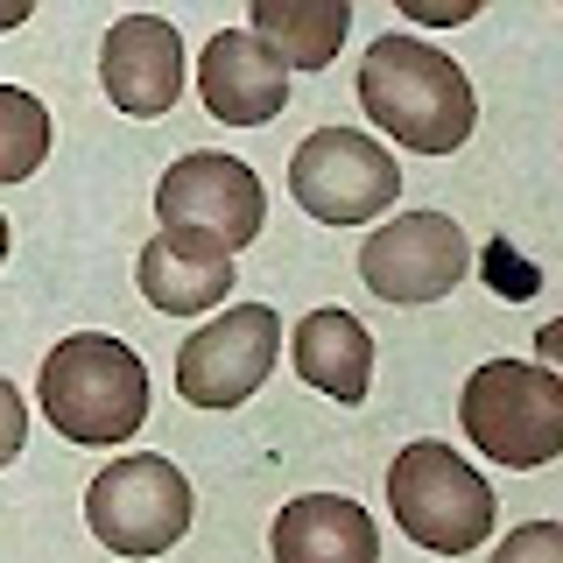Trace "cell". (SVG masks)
<instances>
[{"instance_id":"obj_1","label":"cell","mask_w":563,"mask_h":563,"mask_svg":"<svg viewBox=\"0 0 563 563\" xmlns=\"http://www.w3.org/2000/svg\"><path fill=\"white\" fill-rule=\"evenodd\" d=\"M360 113L416 155H451L472 141L479 99H472V78L457 70V57H444L437 43L380 35L360 57Z\"/></svg>"},{"instance_id":"obj_2","label":"cell","mask_w":563,"mask_h":563,"mask_svg":"<svg viewBox=\"0 0 563 563\" xmlns=\"http://www.w3.org/2000/svg\"><path fill=\"white\" fill-rule=\"evenodd\" d=\"M35 401H43L49 430H57L64 444L113 451L148 422V366H141V352L128 339L70 331V339H57V352L43 360Z\"/></svg>"},{"instance_id":"obj_3","label":"cell","mask_w":563,"mask_h":563,"mask_svg":"<svg viewBox=\"0 0 563 563\" xmlns=\"http://www.w3.org/2000/svg\"><path fill=\"white\" fill-rule=\"evenodd\" d=\"M387 507H395V528L430 556H472L493 536V486L465 465L451 444L437 437H416V444L395 451L387 465Z\"/></svg>"},{"instance_id":"obj_4","label":"cell","mask_w":563,"mask_h":563,"mask_svg":"<svg viewBox=\"0 0 563 563\" xmlns=\"http://www.w3.org/2000/svg\"><path fill=\"white\" fill-rule=\"evenodd\" d=\"M457 422L493 465L536 472L563 457V380L536 360H486L457 395Z\"/></svg>"},{"instance_id":"obj_5","label":"cell","mask_w":563,"mask_h":563,"mask_svg":"<svg viewBox=\"0 0 563 563\" xmlns=\"http://www.w3.org/2000/svg\"><path fill=\"white\" fill-rule=\"evenodd\" d=\"M190 515H198L190 479L163 451H128L85 486V528L99 536V550H113L128 563L169 556L176 542L190 536Z\"/></svg>"},{"instance_id":"obj_6","label":"cell","mask_w":563,"mask_h":563,"mask_svg":"<svg viewBox=\"0 0 563 563\" xmlns=\"http://www.w3.org/2000/svg\"><path fill=\"white\" fill-rule=\"evenodd\" d=\"M289 198L317 225H374L401 198V169L374 134L360 128H317L289 155Z\"/></svg>"},{"instance_id":"obj_7","label":"cell","mask_w":563,"mask_h":563,"mask_svg":"<svg viewBox=\"0 0 563 563\" xmlns=\"http://www.w3.org/2000/svg\"><path fill=\"white\" fill-rule=\"evenodd\" d=\"M155 219H163V233H190V240L219 246V254H240L268 225V190H261V176L240 155L190 148L155 184Z\"/></svg>"},{"instance_id":"obj_8","label":"cell","mask_w":563,"mask_h":563,"mask_svg":"<svg viewBox=\"0 0 563 563\" xmlns=\"http://www.w3.org/2000/svg\"><path fill=\"white\" fill-rule=\"evenodd\" d=\"M282 360V317L275 303H225L176 345V395L190 409H240Z\"/></svg>"},{"instance_id":"obj_9","label":"cell","mask_w":563,"mask_h":563,"mask_svg":"<svg viewBox=\"0 0 563 563\" xmlns=\"http://www.w3.org/2000/svg\"><path fill=\"white\" fill-rule=\"evenodd\" d=\"M472 275V240L451 211H395L360 246V282L380 303H444Z\"/></svg>"},{"instance_id":"obj_10","label":"cell","mask_w":563,"mask_h":563,"mask_svg":"<svg viewBox=\"0 0 563 563\" xmlns=\"http://www.w3.org/2000/svg\"><path fill=\"white\" fill-rule=\"evenodd\" d=\"M99 85L113 113L128 120H163L184 99V35L163 14H120L99 43Z\"/></svg>"},{"instance_id":"obj_11","label":"cell","mask_w":563,"mask_h":563,"mask_svg":"<svg viewBox=\"0 0 563 563\" xmlns=\"http://www.w3.org/2000/svg\"><path fill=\"white\" fill-rule=\"evenodd\" d=\"M198 99L225 128H268L289 106V64L254 29H219L198 57Z\"/></svg>"},{"instance_id":"obj_12","label":"cell","mask_w":563,"mask_h":563,"mask_svg":"<svg viewBox=\"0 0 563 563\" xmlns=\"http://www.w3.org/2000/svg\"><path fill=\"white\" fill-rule=\"evenodd\" d=\"M275 563H380V528L345 493H296L268 536Z\"/></svg>"},{"instance_id":"obj_13","label":"cell","mask_w":563,"mask_h":563,"mask_svg":"<svg viewBox=\"0 0 563 563\" xmlns=\"http://www.w3.org/2000/svg\"><path fill=\"white\" fill-rule=\"evenodd\" d=\"M134 282L163 317H205L233 296L240 275H233V254H219V246H205L190 233H155L134 261Z\"/></svg>"},{"instance_id":"obj_14","label":"cell","mask_w":563,"mask_h":563,"mask_svg":"<svg viewBox=\"0 0 563 563\" xmlns=\"http://www.w3.org/2000/svg\"><path fill=\"white\" fill-rule=\"evenodd\" d=\"M289 360L317 395H331L339 409H360L366 380H374V331L352 310H310L303 324L289 331Z\"/></svg>"},{"instance_id":"obj_15","label":"cell","mask_w":563,"mask_h":563,"mask_svg":"<svg viewBox=\"0 0 563 563\" xmlns=\"http://www.w3.org/2000/svg\"><path fill=\"white\" fill-rule=\"evenodd\" d=\"M246 29H254L289 70H324L339 57L345 29H352V8L345 0H254Z\"/></svg>"},{"instance_id":"obj_16","label":"cell","mask_w":563,"mask_h":563,"mask_svg":"<svg viewBox=\"0 0 563 563\" xmlns=\"http://www.w3.org/2000/svg\"><path fill=\"white\" fill-rule=\"evenodd\" d=\"M49 141H57L49 106L22 85H0V184H29L49 163Z\"/></svg>"},{"instance_id":"obj_17","label":"cell","mask_w":563,"mask_h":563,"mask_svg":"<svg viewBox=\"0 0 563 563\" xmlns=\"http://www.w3.org/2000/svg\"><path fill=\"white\" fill-rule=\"evenodd\" d=\"M493 563H563V521H521V528H507V542L493 550Z\"/></svg>"},{"instance_id":"obj_18","label":"cell","mask_w":563,"mask_h":563,"mask_svg":"<svg viewBox=\"0 0 563 563\" xmlns=\"http://www.w3.org/2000/svg\"><path fill=\"white\" fill-rule=\"evenodd\" d=\"M22 444H29V401H22V387L0 374V472L22 457Z\"/></svg>"},{"instance_id":"obj_19","label":"cell","mask_w":563,"mask_h":563,"mask_svg":"<svg viewBox=\"0 0 563 563\" xmlns=\"http://www.w3.org/2000/svg\"><path fill=\"white\" fill-rule=\"evenodd\" d=\"M401 14H409V22H472V0H401Z\"/></svg>"},{"instance_id":"obj_20","label":"cell","mask_w":563,"mask_h":563,"mask_svg":"<svg viewBox=\"0 0 563 563\" xmlns=\"http://www.w3.org/2000/svg\"><path fill=\"white\" fill-rule=\"evenodd\" d=\"M536 366H550V374L563 380V317H550V324L536 331Z\"/></svg>"},{"instance_id":"obj_21","label":"cell","mask_w":563,"mask_h":563,"mask_svg":"<svg viewBox=\"0 0 563 563\" xmlns=\"http://www.w3.org/2000/svg\"><path fill=\"white\" fill-rule=\"evenodd\" d=\"M29 22V8H14V14H0V29H22Z\"/></svg>"},{"instance_id":"obj_22","label":"cell","mask_w":563,"mask_h":563,"mask_svg":"<svg viewBox=\"0 0 563 563\" xmlns=\"http://www.w3.org/2000/svg\"><path fill=\"white\" fill-rule=\"evenodd\" d=\"M0 261H8V219H0Z\"/></svg>"}]
</instances>
